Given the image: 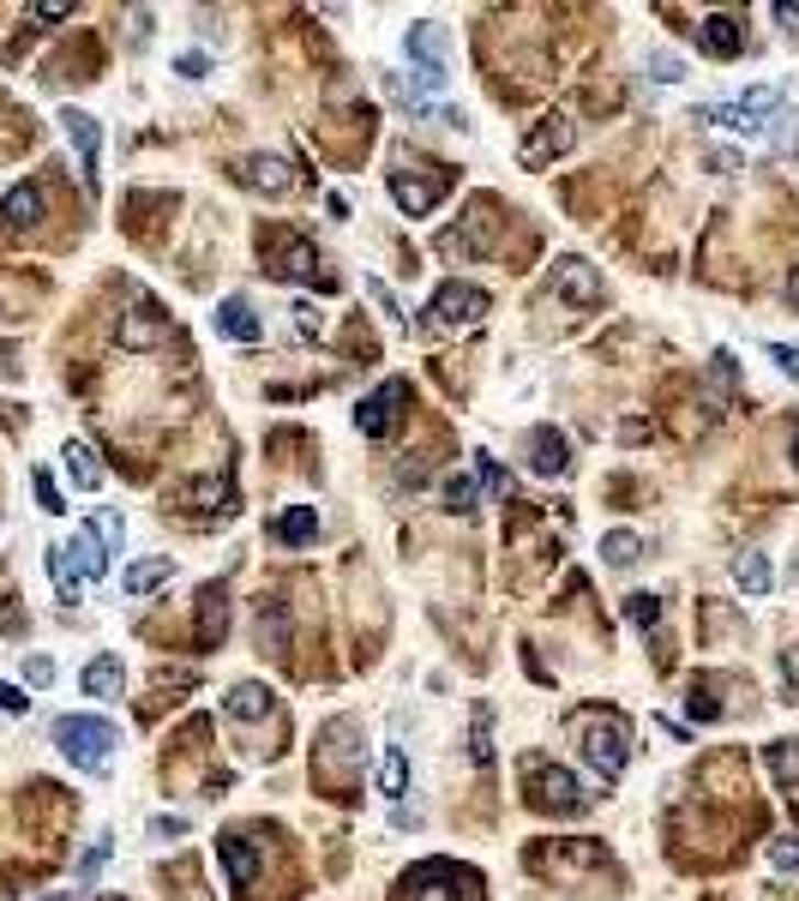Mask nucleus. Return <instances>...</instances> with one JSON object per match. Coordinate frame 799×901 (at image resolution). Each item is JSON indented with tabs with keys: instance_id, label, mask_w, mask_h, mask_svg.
Here are the masks:
<instances>
[{
	"instance_id": "nucleus-44",
	"label": "nucleus",
	"mask_w": 799,
	"mask_h": 901,
	"mask_svg": "<svg viewBox=\"0 0 799 901\" xmlns=\"http://www.w3.org/2000/svg\"><path fill=\"white\" fill-rule=\"evenodd\" d=\"M0 710H12V715H24L31 710V698H24L19 686H7V679H0Z\"/></svg>"
},
{
	"instance_id": "nucleus-47",
	"label": "nucleus",
	"mask_w": 799,
	"mask_h": 901,
	"mask_svg": "<svg viewBox=\"0 0 799 901\" xmlns=\"http://www.w3.org/2000/svg\"><path fill=\"white\" fill-rule=\"evenodd\" d=\"M151 835H163V842H175V835H187V817H151Z\"/></svg>"
},
{
	"instance_id": "nucleus-17",
	"label": "nucleus",
	"mask_w": 799,
	"mask_h": 901,
	"mask_svg": "<svg viewBox=\"0 0 799 901\" xmlns=\"http://www.w3.org/2000/svg\"><path fill=\"white\" fill-rule=\"evenodd\" d=\"M530 469L535 475H565L571 469V445L559 440V427H535L530 433Z\"/></svg>"
},
{
	"instance_id": "nucleus-16",
	"label": "nucleus",
	"mask_w": 799,
	"mask_h": 901,
	"mask_svg": "<svg viewBox=\"0 0 799 901\" xmlns=\"http://www.w3.org/2000/svg\"><path fill=\"white\" fill-rule=\"evenodd\" d=\"M217 331H223V337H235V343H259L265 337V325H259V313H253L247 294H229V301L217 307Z\"/></svg>"
},
{
	"instance_id": "nucleus-39",
	"label": "nucleus",
	"mask_w": 799,
	"mask_h": 901,
	"mask_svg": "<svg viewBox=\"0 0 799 901\" xmlns=\"http://www.w3.org/2000/svg\"><path fill=\"white\" fill-rule=\"evenodd\" d=\"M781 691L788 703H799V649H781Z\"/></svg>"
},
{
	"instance_id": "nucleus-6",
	"label": "nucleus",
	"mask_w": 799,
	"mask_h": 901,
	"mask_svg": "<svg viewBox=\"0 0 799 901\" xmlns=\"http://www.w3.org/2000/svg\"><path fill=\"white\" fill-rule=\"evenodd\" d=\"M409 403H415V391H409V379H385L379 391L367 397V403L355 409V427L367 433V440H391L397 421L409 415Z\"/></svg>"
},
{
	"instance_id": "nucleus-55",
	"label": "nucleus",
	"mask_w": 799,
	"mask_h": 901,
	"mask_svg": "<svg viewBox=\"0 0 799 901\" xmlns=\"http://www.w3.org/2000/svg\"><path fill=\"white\" fill-rule=\"evenodd\" d=\"M0 319H7V307H0Z\"/></svg>"
},
{
	"instance_id": "nucleus-30",
	"label": "nucleus",
	"mask_w": 799,
	"mask_h": 901,
	"mask_svg": "<svg viewBox=\"0 0 799 901\" xmlns=\"http://www.w3.org/2000/svg\"><path fill=\"white\" fill-rule=\"evenodd\" d=\"M313 535H319V511L313 505H295V511L277 518V541H289V547H301V541H313Z\"/></svg>"
},
{
	"instance_id": "nucleus-18",
	"label": "nucleus",
	"mask_w": 799,
	"mask_h": 901,
	"mask_svg": "<svg viewBox=\"0 0 799 901\" xmlns=\"http://www.w3.org/2000/svg\"><path fill=\"white\" fill-rule=\"evenodd\" d=\"M698 36H703V55H715V60H733L745 48V31H740V19H733V12H710Z\"/></svg>"
},
{
	"instance_id": "nucleus-7",
	"label": "nucleus",
	"mask_w": 799,
	"mask_h": 901,
	"mask_svg": "<svg viewBox=\"0 0 799 901\" xmlns=\"http://www.w3.org/2000/svg\"><path fill=\"white\" fill-rule=\"evenodd\" d=\"M265 259L277 277H295V282H331V277H319V253H313V241L307 235H295V229H270L265 235Z\"/></svg>"
},
{
	"instance_id": "nucleus-52",
	"label": "nucleus",
	"mask_w": 799,
	"mask_h": 901,
	"mask_svg": "<svg viewBox=\"0 0 799 901\" xmlns=\"http://www.w3.org/2000/svg\"><path fill=\"white\" fill-rule=\"evenodd\" d=\"M776 19L788 24V31H799V7H776Z\"/></svg>"
},
{
	"instance_id": "nucleus-22",
	"label": "nucleus",
	"mask_w": 799,
	"mask_h": 901,
	"mask_svg": "<svg viewBox=\"0 0 799 901\" xmlns=\"http://www.w3.org/2000/svg\"><path fill=\"white\" fill-rule=\"evenodd\" d=\"M67 559H73V571H79L85 583H97V577L109 571V553H102V541L90 535V523H85V530L67 541Z\"/></svg>"
},
{
	"instance_id": "nucleus-10",
	"label": "nucleus",
	"mask_w": 799,
	"mask_h": 901,
	"mask_svg": "<svg viewBox=\"0 0 799 901\" xmlns=\"http://www.w3.org/2000/svg\"><path fill=\"white\" fill-rule=\"evenodd\" d=\"M487 307H493V301H487V289H475V282H445V289L433 294V307H428V313L440 319V325L457 331V325H481V319H487Z\"/></svg>"
},
{
	"instance_id": "nucleus-53",
	"label": "nucleus",
	"mask_w": 799,
	"mask_h": 901,
	"mask_svg": "<svg viewBox=\"0 0 799 901\" xmlns=\"http://www.w3.org/2000/svg\"><path fill=\"white\" fill-rule=\"evenodd\" d=\"M788 301H794V307H799V265H794V270H788Z\"/></svg>"
},
{
	"instance_id": "nucleus-21",
	"label": "nucleus",
	"mask_w": 799,
	"mask_h": 901,
	"mask_svg": "<svg viewBox=\"0 0 799 901\" xmlns=\"http://www.w3.org/2000/svg\"><path fill=\"white\" fill-rule=\"evenodd\" d=\"M217 859H223V871H229V883H235V890H247L253 871H259V854H253L247 835H223V842H217Z\"/></svg>"
},
{
	"instance_id": "nucleus-11",
	"label": "nucleus",
	"mask_w": 799,
	"mask_h": 901,
	"mask_svg": "<svg viewBox=\"0 0 799 901\" xmlns=\"http://www.w3.org/2000/svg\"><path fill=\"white\" fill-rule=\"evenodd\" d=\"M114 337H121L126 349H157V343H169V313H163V307L151 301V294H138L133 313H121Z\"/></svg>"
},
{
	"instance_id": "nucleus-42",
	"label": "nucleus",
	"mask_w": 799,
	"mask_h": 901,
	"mask_svg": "<svg viewBox=\"0 0 799 901\" xmlns=\"http://www.w3.org/2000/svg\"><path fill=\"white\" fill-rule=\"evenodd\" d=\"M295 331H301V337H319V307L313 301H295Z\"/></svg>"
},
{
	"instance_id": "nucleus-31",
	"label": "nucleus",
	"mask_w": 799,
	"mask_h": 901,
	"mask_svg": "<svg viewBox=\"0 0 799 901\" xmlns=\"http://www.w3.org/2000/svg\"><path fill=\"white\" fill-rule=\"evenodd\" d=\"M601 559L625 571V565H637V559H643V541L631 535V530H613V535H601Z\"/></svg>"
},
{
	"instance_id": "nucleus-4",
	"label": "nucleus",
	"mask_w": 799,
	"mask_h": 901,
	"mask_svg": "<svg viewBox=\"0 0 799 901\" xmlns=\"http://www.w3.org/2000/svg\"><path fill=\"white\" fill-rule=\"evenodd\" d=\"M475 883L481 878L463 871V866H451V859H421V866L403 878V890H409V901H469Z\"/></svg>"
},
{
	"instance_id": "nucleus-14",
	"label": "nucleus",
	"mask_w": 799,
	"mask_h": 901,
	"mask_svg": "<svg viewBox=\"0 0 799 901\" xmlns=\"http://www.w3.org/2000/svg\"><path fill=\"white\" fill-rule=\"evenodd\" d=\"M229 631V589L223 583H204L199 589V625H192V637H199V649H217Z\"/></svg>"
},
{
	"instance_id": "nucleus-46",
	"label": "nucleus",
	"mask_w": 799,
	"mask_h": 901,
	"mask_svg": "<svg viewBox=\"0 0 799 901\" xmlns=\"http://www.w3.org/2000/svg\"><path fill=\"white\" fill-rule=\"evenodd\" d=\"M67 0H43V7H31V19H43V24H60V19H67Z\"/></svg>"
},
{
	"instance_id": "nucleus-15",
	"label": "nucleus",
	"mask_w": 799,
	"mask_h": 901,
	"mask_svg": "<svg viewBox=\"0 0 799 901\" xmlns=\"http://www.w3.org/2000/svg\"><path fill=\"white\" fill-rule=\"evenodd\" d=\"M60 126H67L73 151H79V169H85V187H97V151H102V126L90 121L85 109H67L60 114Z\"/></svg>"
},
{
	"instance_id": "nucleus-19",
	"label": "nucleus",
	"mask_w": 799,
	"mask_h": 901,
	"mask_svg": "<svg viewBox=\"0 0 799 901\" xmlns=\"http://www.w3.org/2000/svg\"><path fill=\"white\" fill-rule=\"evenodd\" d=\"M36 216H43V187H36V180H19V187L0 199V223L7 229H36Z\"/></svg>"
},
{
	"instance_id": "nucleus-40",
	"label": "nucleus",
	"mask_w": 799,
	"mask_h": 901,
	"mask_svg": "<svg viewBox=\"0 0 799 901\" xmlns=\"http://www.w3.org/2000/svg\"><path fill=\"white\" fill-rule=\"evenodd\" d=\"M764 355L776 360V367L788 372V379H799V349H788V343H764Z\"/></svg>"
},
{
	"instance_id": "nucleus-25",
	"label": "nucleus",
	"mask_w": 799,
	"mask_h": 901,
	"mask_svg": "<svg viewBox=\"0 0 799 901\" xmlns=\"http://www.w3.org/2000/svg\"><path fill=\"white\" fill-rule=\"evenodd\" d=\"M733 583H740L745 596H769L776 571H769V559H764V553H740V559H733Z\"/></svg>"
},
{
	"instance_id": "nucleus-41",
	"label": "nucleus",
	"mask_w": 799,
	"mask_h": 901,
	"mask_svg": "<svg viewBox=\"0 0 799 901\" xmlns=\"http://www.w3.org/2000/svg\"><path fill=\"white\" fill-rule=\"evenodd\" d=\"M481 481H487V487H493V493H506V499H511V487H518V481H511V475H506V469H499V463H493V457H481Z\"/></svg>"
},
{
	"instance_id": "nucleus-45",
	"label": "nucleus",
	"mask_w": 799,
	"mask_h": 901,
	"mask_svg": "<svg viewBox=\"0 0 799 901\" xmlns=\"http://www.w3.org/2000/svg\"><path fill=\"white\" fill-rule=\"evenodd\" d=\"M175 73H180V79H204V73H211V60H204V55H180Z\"/></svg>"
},
{
	"instance_id": "nucleus-32",
	"label": "nucleus",
	"mask_w": 799,
	"mask_h": 901,
	"mask_svg": "<svg viewBox=\"0 0 799 901\" xmlns=\"http://www.w3.org/2000/svg\"><path fill=\"white\" fill-rule=\"evenodd\" d=\"M48 577H55V589H60V601H79V589H85V577L73 571V559H67V547H48Z\"/></svg>"
},
{
	"instance_id": "nucleus-26",
	"label": "nucleus",
	"mask_w": 799,
	"mask_h": 901,
	"mask_svg": "<svg viewBox=\"0 0 799 901\" xmlns=\"http://www.w3.org/2000/svg\"><path fill=\"white\" fill-rule=\"evenodd\" d=\"M169 577H175V559H138V565H126V596H151Z\"/></svg>"
},
{
	"instance_id": "nucleus-23",
	"label": "nucleus",
	"mask_w": 799,
	"mask_h": 901,
	"mask_svg": "<svg viewBox=\"0 0 799 901\" xmlns=\"http://www.w3.org/2000/svg\"><path fill=\"white\" fill-rule=\"evenodd\" d=\"M223 710L235 721H259V715H270V691L259 686V679H241V686H229Z\"/></svg>"
},
{
	"instance_id": "nucleus-8",
	"label": "nucleus",
	"mask_w": 799,
	"mask_h": 901,
	"mask_svg": "<svg viewBox=\"0 0 799 901\" xmlns=\"http://www.w3.org/2000/svg\"><path fill=\"white\" fill-rule=\"evenodd\" d=\"M451 187H457V169H445V163H433V175H403V169L391 175V199L403 204L409 216L433 211V204H440Z\"/></svg>"
},
{
	"instance_id": "nucleus-54",
	"label": "nucleus",
	"mask_w": 799,
	"mask_h": 901,
	"mask_svg": "<svg viewBox=\"0 0 799 901\" xmlns=\"http://www.w3.org/2000/svg\"><path fill=\"white\" fill-rule=\"evenodd\" d=\"M794 463H799V433H794Z\"/></svg>"
},
{
	"instance_id": "nucleus-50",
	"label": "nucleus",
	"mask_w": 799,
	"mask_h": 901,
	"mask_svg": "<svg viewBox=\"0 0 799 901\" xmlns=\"http://www.w3.org/2000/svg\"><path fill=\"white\" fill-rule=\"evenodd\" d=\"M655 79L674 85V79H686V73H679V60H674V55H662V60H655Z\"/></svg>"
},
{
	"instance_id": "nucleus-5",
	"label": "nucleus",
	"mask_w": 799,
	"mask_h": 901,
	"mask_svg": "<svg viewBox=\"0 0 799 901\" xmlns=\"http://www.w3.org/2000/svg\"><path fill=\"white\" fill-rule=\"evenodd\" d=\"M781 109V85H757V90H745L740 102H710V109L698 114V121H715V126H733V133H764V114H776Z\"/></svg>"
},
{
	"instance_id": "nucleus-38",
	"label": "nucleus",
	"mask_w": 799,
	"mask_h": 901,
	"mask_svg": "<svg viewBox=\"0 0 799 901\" xmlns=\"http://www.w3.org/2000/svg\"><path fill=\"white\" fill-rule=\"evenodd\" d=\"M475 764H493V739H487V710H475V739H469Z\"/></svg>"
},
{
	"instance_id": "nucleus-48",
	"label": "nucleus",
	"mask_w": 799,
	"mask_h": 901,
	"mask_svg": "<svg viewBox=\"0 0 799 901\" xmlns=\"http://www.w3.org/2000/svg\"><path fill=\"white\" fill-rule=\"evenodd\" d=\"M24 674H31V686H48V679H55V661L36 655V661H24Z\"/></svg>"
},
{
	"instance_id": "nucleus-2",
	"label": "nucleus",
	"mask_w": 799,
	"mask_h": 901,
	"mask_svg": "<svg viewBox=\"0 0 799 901\" xmlns=\"http://www.w3.org/2000/svg\"><path fill=\"white\" fill-rule=\"evenodd\" d=\"M571 727H577V745H584L589 769H601V776H620V769H625V727H620V715H608V710H577Z\"/></svg>"
},
{
	"instance_id": "nucleus-35",
	"label": "nucleus",
	"mask_w": 799,
	"mask_h": 901,
	"mask_svg": "<svg viewBox=\"0 0 799 901\" xmlns=\"http://www.w3.org/2000/svg\"><path fill=\"white\" fill-rule=\"evenodd\" d=\"M445 499H451V511H475V499H481V481H475V475H451V481H445Z\"/></svg>"
},
{
	"instance_id": "nucleus-1",
	"label": "nucleus",
	"mask_w": 799,
	"mask_h": 901,
	"mask_svg": "<svg viewBox=\"0 0 799 901\" xmlns=\"http://www.w3.org/2000/svg\"><path fill=\"white\" fill-rule=\"evenodd\" d=\"M55 745L67 764H79L85 776H102L114 757V745H121V733H114V721L102 715H60L55 721Z\"/></svg>"
},
{
	"instance_id": "nucleus-36",
	"label": "nucleus",
	"mask_w": 799,
	"mask_h": 901,
	"mask_svg": "<svg viewBox=\"0 0 799 901\" xmlns=\"http://www.w3.org/2000/svg\"><path fill=\"white\" fill-rule=\"evenodd\" d=\"M90 535H97V541H102V553H121V535H126V523H121V518H114V511H102V518H97V523H90Z\"/></svg>"
},
{
	"instance_id": "nucleus-56",
	"label": "nucleus",
	"mask_w": 799,
	"mask_h": 901,
	"mask_svg": "<svg viewBox=\"0 0 799 901\" xmlns=\"http://www.w3.org/2000/svg\"><path fill=\"white\" fill-rule=\"evenodd\" d=\"M102 901H114V896H102Z\"/></svg>"
},
{
	"instance_id": "nucleus-27",
	"label": "nucleus",
	"mask_w": 799,
	"mask_h": 901,
	"mask_svg": "<svg viewBox=\"0 0 799 901\" xmlns=\"http://www.w3.org/2000/svg\"><path fill=\"white\" fill-rule=\"evenodd\" d=\"M379 793H385V800H403V793H409V757H403V745H385V757H379Z\"/></svg>"
},
{
	"instance_id": "nucleus-28",
	"label": "nucleus",
	"mask_w": 799,
	"mask_h": 901,
	"mask_svg": "<svg viewBox=\"0 0 799 901\" xmlns=\"http://www.w3.org/2000/svg\"><path fill=\"white\" fill-rule=\"evenodd\" d=\"M764 757H769V776H776V788H799V739H769Z\"/></svg>"
},
{
	"instance_id": "nucleus-20",
	"label": "nucleus",
	"mask_w": 799,
	"mask_h": 901,
	"mask_svg": "<svg viewBox=\"0 0 799 901\" xmlns=\"http://www.w3.org/2000/svg\"><path fill=\"white\" fill-rule=\"evenodd\" d=\"M235 180H241V187H253V192H289V163H282V157H247V163H241V169H235Z\"/></svg>"
},
{
	"instance_id": "nucleus-24",
	"label": "nucleus",
	"mask_w": 799,
	"mask_h": 901,
	"mask_svg": "<svg viewBox=\"0 0 799 901\" xmlns=\"http://www.w3.org/2000/svg\"><path fill=\"white\" fill-rule=\"evenodd\" d=\"M121 686H126V667L114 661V655H97V661L85 667V698H114Z\"/></svg>"
},
{
	"instance_id": "nucleus-12",
	"label": "nucleus",
	"mask_w": 799,
	"mask_h": 901,
	"mask_svg": "<svg viewBox=\"0 0 799 901\" xmlns=\"http://www.w3.org/2000/svg\"><path fill=\"white\" fill-rule=\"evenodd\" d=\"M571 138H577V126H571V114H547V121H535V133L523 138V169H547L553 157H565L571 151Z\"/></svg>"
},
{
	"instance_id": "nucleus-3",
	"label": "nucleus",
	"mask_w": 799,
	"mask_h": 901,
	"mask_svg": "<svg viewBox=\"0 0 799 901\" xmlns=\"http://www.w3.org/2000/svg\"><path fill=\"white\" fill-rule=\"evenodd\" d=\"M523 788H530V805H535V811H565V817H577V811L589 805V793L577 788L571 769L541 764V757H530V764H523Z\"/></svg>"
},
{
	"instance_id": "nucleus-29",
	"label": "nucleus",
	"mask_w": 799,
	"mask_h": 901,
	"mask_svg": "<svg viewBox=\"0 0 799 901\" xmlns=\"http://www.w3.org/2000/svg\"><path fill=\"white\" fill-rule=\"evenodd\" d=\"M67 475L85 487V493H97V487H102V463H97V451H90L85 440L67 445Z\"/></svg>"
},
{
	"instance_id": "nucleus-9",
	"label": "nucleus",
	"mask_w": 799,
	"mask_h": 901,
	"mask_svg": "<svg viewBox=\"0 0 799 901\" xmlns=\"http://www.w3.org/2000/svg\"><path fill=\"white\" fill-rule=\"evenodd\" d=\"M403 48H409V60H415V79H421V90H445V31L440 24H428L421 19L415 31L403 36Z\"/></svg>"
},
{
	"instance_id": "nucleus-33",
	"label": "nucleus",
	"mask_w": 799,
	"mask_h": 901,
	"mask_svg": "<svg viewBox=\"0 0 799 901\" xmlns=\"http://www.w3.org/2000/svg\"><path fill=\"white\" fill-rule=\"evenodd\" d=\"M180 499H187L192 511H229V481H223V475H217V481H199V487H187V493H180Z\"/></svg>"
},
{
	"instance_id": "nucleus-13",
	"label": "nucleus",
	"mask_w": 799,
	"mask_h": 901,
	"mask_svg": "<svg viewBox=\"0 0 799 901\" xmlns=\"http://www.w3.org/2000/svg\"><path fill=\"white\" fill-rule=\"evenodd\" d=\"M553 289L571 294L577 307H601V294H608V289H601V277H596V265L577 259V253H565V259L553 265Z\"/></svg>"
},
{
	"instance_id": "nucleus-49",
	"label": "nucleus",
	"mask_w": 799,
	"mask_h": 901,
	"mask_svg": "<svg viewBox=\"0 0 799 901\" xmlns=\"http://www.w3.org/2000/svg\"><path fill=\"white\" fill-rule=\"evenodd\" d=\"M102 859H109V835H102V842L85 854V866H79V871H85V878H97V871H102Z\"/></svg>"
},
{
	"instance_id": "nucleus-34",
	"label": "nucleus",
	"mask_w": 799,
	"mask_h": 901,
	"mask_svg": "<svg viewBox=\"0 0 799 901\" xmlns=\"http://www.w3.org/2000/svg\"><path fill=\"white\" fill-rule=\"evenodd\" d=\"M625 620L637 631H655V625H662V601H655V596H625Z\"/></svg>"
},
{
	"instance_id": "nucleus-43",
	"label": "nucleus",
	"mask_w": 799,
	"mask_h": 901,
	"mask_svg": "<svg viewBox=\"0 0 799 901\" xmlns=\"http://www.w3.org/2000/svg\"><path fill=\"white\" fill-rule=\"evenodd\" d=\"M36 499H43V511H55V518L67 511V505H60V493H55V481H48V469H36Z\"/></svg>"
},
{
	"instance_id": "nucleus-37",
	"label": "nucleus",
	"mask_w": 799,
	"mask_h": 901,
	"mask_svg": "<svg viewBox=\"0 0 799 901\" xmlns=\"http://www.w3.org/2000/svg\"><path fill=\"white\" fill-rule=\"evenodd\" d=\"M769 866H776V871H799V835H776V842H769Z\"/></svg>"
},
{
	"instance_id": "nucleus-51",
	"label": "nucleus",
	"mask_w": 799,
	"mask_h": 901,
	"mask_svg": "<svg viewBox=\"0 0 799 901\" xmlns=\"http://www.w3.org/2000/svg\"><path fill=\"white\" fill-rule=\"evenodd\" d=\"M710 169L715 175H733V169H740V157H733V151H710Z\"/></svg>"
}]
</instances>
